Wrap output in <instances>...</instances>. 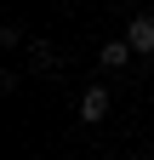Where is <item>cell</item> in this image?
<instances>
[{
    "mask_svg": "<svg viewBox=\"0 0 154 160\" xmlns=\"http://www.w3.org/2000/svg\"><path fill=\"white\" fill-rule=\"evenodd\" d=\"M126 46H131V52H154V12L137 17V23L126 29Z\"/></svg>",
    "mask_w": 154,
    "mask_h": 160,
    "instance_id": "1",
    "label": "cell"
},
{
    "mask_svg": "<svg viewBox=\"0 0 154 160\" xmlns=\"http://www.w3.org/2000/svg\"><path fill=\"white\" fill-rule=\"evenodd\" d=\"M103 114H108V92L103 86H86L80 92V120H103Z\"/></svg>",
    "mask_w": 154,
    "mask_h": 160,
    "instance_id": "2",
    "label": "cell"
},
{
    "mask_svg": "<svg viewBox=\"0 0 154 160\" xmlns=\"http://www.w3.org/2000/svg\"><path fill=\"white\" fill-rule=\"evenodd\" d=\"M126 57H131V46H126V40H108V46L97 52V63H103V69H120Z\"/></svg>",
    "mask_w": 154,
    "mask_h": 160,
    "instance_id": "3",
    "label": "cell"
}]
</instances>
